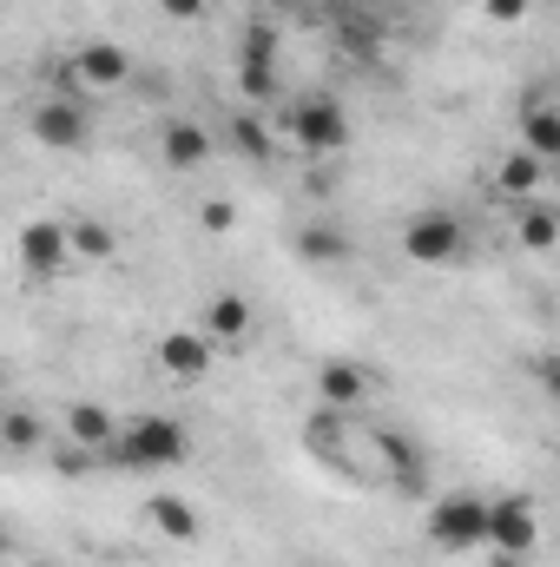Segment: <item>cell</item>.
Returning a JSON list of instances; mask_svg holds the SVG:
<instances>
[{"instance_id":"cell-1","label":"cell","mask_w":560,"mask_h":567,"mask_svg":"<svg viewBox=\"0 0 560 567\" xmlns=\"http://www.w3.org/2000/svg\"><path fill=\"white\" fill-rule=\"evenodd\" d=\"M428 542L442 548V555H475V548H488V495H435V508H428Z\"/></svg>"},{"instance_id":"cell-2","label":"cell","mask_w":560,"mask_h":567,"mask_svg":"<svg viewBox=\"0 0 560 567\" xmlns=\"http://www.w3.org/2000/svg\"><path fill=\"white\" fill-rule=\"evenodd\" d=\"M113 455L126 468H178L191 455V435H185V423H172V416H139L126 435H113Z\"/></svg>"},{"instance_id":"cell-3","label":"cell","mask_w":560,"mask_h":567,"mask_svg":"<svg viewBox=\"0 0 560 567\" xmlns=\"http://www.w3.org/2000/svg\"><path fill=\"white\" fill-rule=\"evenodd\" d=\"M468 251V238H462V218L455 212H416L409 225H403V258L422 265V271H442V265H455Z\"/></svg>"},{"instance_id":"cell-4","label":"cell","mask_w":560,"mask_h":567,"mask_svg":"<svg viewBox=\"0 0 560 567\" xmlns=\"http://www.w3.org/2000/svg\"><path fill=\"white\" fill-rule=\"evenodd\" d=\"M133 80V53L120 40H86L66 66H60V86H93V93H120Z\"/></svg>"},{"instance_id":"cell-5","label":"cell","mask_w":560,"mask_h":567,"mask_svg":"<svg viewBox=\"0 0 560 567\" xmlns=\"http://www.w3.org/2000/svg\"><path fill=\"white\" fill-rule=\"evenodd\" d=\"M290 140L303 145V152H317V158H330V152L350 145V113H343L330 93H310V100H297V113H290Z\"/></svg>"},{"instance_id":"cell-6","label":"cell","mask_w":560,"mask_h":567,"mask_svg":"<svg viewBox=\"0 0 560 567\" xmlns=\"http://www.w3.org/2000/svg\"><path fill=\"white\" fill-rule=\"evenodd\" d=\"M535 542H541V522H535V502L528 495H501V502H488V548L495 555H535Z\"/></svg>"},{"instance_id":"cell-7","label":"cell","mask_w":560,"mask_h":567,"mask_svg":"<svg viewBox=\"0 0 560 567\" xmlns=\"http://www.w3.org/2000/svg\"><path fill=\"white\" fill-rule=\"evenodd\" d=\"M13 251H20V265H27L33 284H53L60 265H66V225L60 218H27L20 238H13Z\"/></svg>"},{"instance_id":"cell-8","label":"cell","mask_w":560,"mask_h":567,"mask_svg":"<svg viewBox=\"0 0 560 567\" xmlns=\"http://www.w3.org/2000/svg\"><path fill=\"white\" fill-rule=\"evenodd\" d=\"M27 126H33V145H46V152H80V145H86V133H93L80 100H40Z\"/></svg>"},{"instance_id":"cell-9","label":"cell","mask_w":560,"mask_h":567,"mask_svg":"<svg viewBox=\"0 0 560 567\" xmlns=\"http://www.w3.org/2000/svg\"><path fill=\"white\" fill-rule=\"evenodd\" d=\"M211 337L205 330H165L158 337V363H165V377H178V383H198L205 370H211Z\"/></svg>"},{"instance_id":"cell-10","label":"cell","mask_w":560,"mask_h":567,"mask_svg":"<svg viewBox=\"0 0 560 567\" xmlns=\"http://www.w3.org/2000/svg\"><path fill=\"white\" fill-rule=\"evenodd\" d=\"M317 396H323V410L350 416V410L370 396V370H363V363H350V357H336V363H323V370H317Z\"/></svg>"},{"instance_id":"cell-11","label":"cell","mask_w":560,"mask_h":567,"mask_svg":"<svg viewBox=\"0 0 560 567\" xmlns=\"http://www.w3.org/2000/svg\"><path fill=\"white\" fill-rule=\"evenodd\" d=\"M158 152H165L172 172H198V165L211 158V133H205L198 120H172V126L158 133Z\"/></svg>"},{"instance_id":"cell-12","label":"cell","mask_w":560,"mask_h":567,"mask_svg":"<svg viewBox=\"0 0 560 567\" xmlns=\"http://www.w3.org/2000/svg\"><path fill=\"white\" fill-rule=\"evenodd\" d=\"M251 323H258V310H251L238 290L211 297V310H205V337H211V343H245V337H251Z\"/></svg>"},{"instance_id":"cell-13","label":"cell","mask_w":560,"mask_h":567,"mask_svg":"<svg viewBox=\"0 0 560 567\" xmlns=\"http://www.w3.org/2000/svg\"><path fill=\"white\" fill-rule=\"evenodd\" d=\"M541 185H548V158H535V152H508L495 165V192L501 198H535Z\"/></svg>"},{"instance_id":"cell-14","label":"cell","mask_w":560,"mask_h":567,"mask_svg":"<svg viewBox=\"0 0 560 567\" xmlns=\"http://www.w3.org/2000/svg\"><path fill=\"white\" fill-rule=\"evenodd\" d=\"M145 515H152V528H158L165 542H178V548L205 535V522H198V508H191V502H178V495H152V502H145Z\"/></svg>"},{"instance_id":"cell-15","label":"cell","mask_w":560,"mask_h":567,"mask_svg":"<svg viewBox=\"0 0 560 567\" xmlns=\"http://www.w3.org/2000/svg\"><path fill=\"white\" fill-rule=\"evenodd\" d=\"M120 251V231L106 218H73L66 225V258H86V265H106Z\"/></svg>"},{"instance_id":"cell-16","label":"cell","mask_w":560,"mask_h":567,"mask_svg":"<svg viewBox=\"0 0 560 567\" xmlns=\"http://www.w3.org/2000/svg\"><path fill=\"white\" fill-rule=\"evenodd\" d=\"M297 258H303V265H343V258H350V231H336V225H303V231H297Z\"/></svg>"},{"instance_id":"cell-17","label":"cell","mask_w":560,"mask_h":567,"mask_svg":"<svg viewBox=\"0 0 560 567\" xmlns=\"http://www.w3.org/2000/svg\"><path fill=\"white\" fill-rule=\"evenodd\" d=\"M66 435L80 442V449H113V435H120V423L100 410V403H73L66 410Z\"/></svg>"},{"instance_id":"cell-18","label":"cell","mask_w":560,"mask_h":567,"mask_svg":"<svg viewBox=\"0 0 560 567\" xmlns=\"http://www.w3.org/2000/svg\"><path fill=\"white\" fill-rule=\"evenodd\" d=\"M521 133H528V152H535V158H560V113L548 100H535V106L521 113Z\"/></svg>"},{"instance_id":"cell-19","label":"cell","mask_w":560,"mask_h":567,"mask_svg":"<svg viewBox=\"0 0 560 567\" xmlns=\"http://www.w3.org/2000/svg\"><path fill=\"white\" fill-rule=\"evenodd\" d=\"M40 442H46V423H40L33 410H7V416H0V449L27 455V449H40Z\"/></svg>"},{"instance_id":"cell-20","label":"cell","mask_w":560,"mask_h":567,"mask_svg":"<svg viewBox=\"0 0 560 567\" xmlns=\"http://www.w3.org/2000/svg\"><path fill=\"white\" fill-rule=\"evenodd\" d=\"M238 66H278V33H271V20H251V27H245Z\"/></svg>"},{"instance_id":"cell-21","label":"cell","mask_w":560,"mask_h":567,"mask_svg":"<svg viewBox=\"0 0 560 567\" xmlns=\"http://www.w3.org/2000/svg\"><path fill=\"white\" fill-rule=\"evenodd\" d=\"M554 231H560L554 205H528V212H521V245H528V251H554Z\"/></svg>"},{"instance_id":"cell-22","label":"cell","mask_w":560,"mask_h":567,"mask_svg":"<svg viewBox=\"0 0 560 567\" xmlns=\"http://www.w3.org/2000/svg\"><path fill=\"white\" fill-rule=\"evenodd\" d=\"M238 152H245V158H258V165L271 158V126H265L258 113H245V120H238Z\"/></svg>"},{"instance_id":"cell-23","label":"cell","mask_w":560,"mask_h":567,"mask_svg":"<svg viewBox=\"0 0 560 567\" xmlns=\"http://www.w3.org/2000/svg\"><path fill=\"white\" fill-rule=\"evenodd\" d=\"M238 93L245 100H271L278 93V66H238Z\"/></svg>"},{"instance_id":"cell-24","label":"cell","mask_w":560,"mask_h":567,"mask_svg":"<svg viewBox=\"0 0 560 567\" xmlns=\"http://www.w3.org/2000/svg\"><path fill=\"white\" fill-rule=\"evenodd\" d=\"M198 225H205V231H231V225H238V212H231L225 198H211V205L198 212Z\"/></svg>"},{"instance_id":"cell-25","label":"cell","mask_w":560,"mask_h":567,"mask_svg":"<svg viewBox=\"0 0 560 567\" xmlns=\"http://www.w3.org/2000/svg\"><path fill=\"white\" fill-rule=\"evenodd\" d=\"M481 13L508 27V20H521V13H528V0H481Z\"/></svg>"},{"instance_id":"cell-26","label":"cell","mask_w":560,"mask_h":567,"mask_svg":"<svg viewBox=\"0 0 560 567\" xmlns=\"http://www.w3.org/2000/svg\"><path fill=\"white\" fill-rule=\"evenodd\" d=\"M205 7H211V0H158V13H165V20H198Z\"/></svg>"},{"instance_id":"cell-27","label":"cell","mask_w":560,"mask_h":567,"mask_svg":"<svg viewBox=\"0 0 560 567\" xmlns=\"http://www.w3.org/2000/svg\"><path fill=\"white\" fill-rule=\"evenodd\" d=\"M488 567H521V555H495Z\"/></svg>"},{"instance_id":"cell-28","label":"cell","mask_w":560,"mask_h":567,"mask_svg":"<svg viewBox=\"0 0 560 567\" xmlns=\"http://www.w3.org/2000/svg\"><path fill=\"white\" fill-rule=\"evenodd\" d=\"M7 548H13V542H7V528H0V555H7Z\"/></svg>"},{"instance_id":"cell-29","label":"cell","mask_w":560,"mask_h":567,"mask_svg":"<svg viewBox=\"0 0 560 567\" xmlns=\"http://www.w3.org/2000/svg\"><path fill=\"white\" fill-rule=\"evenodd\" d=\"M271 7H303V0H271Z\"/></svg>"},{"instance_id":"cell-30","label":"cell","mask_w":560,"mask_h":567,"mask_svg":"<svg viewBox=\"0 0 560 567\" xmlns=\"http://www.w3.org/2000/svg\"><path fill=\"white\" fill-rule=\"evenodd\" d=\"M0 390H7V370H0Z\"/></svg>"}]
</instances>
